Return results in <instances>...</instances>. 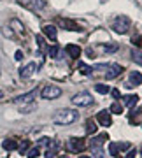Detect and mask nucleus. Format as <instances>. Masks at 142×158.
Here are the masks:
<instances>
[{
    "mask_svg": "<svg viewBox=\"0 0 142 158\" xmlns=\"http://www.w3.org/2000/svg\"><path fill=\"white\" fill-rule=\"evenodd\" d=\"M56 151H58V142L51 141V144H49V148H47V151H46V156L53 158L55 155H56Z\"/></svg>",
    "mask_w": 142,
    "mask_h": 158,
    "instance_id": "obj_14",
    "label": "nucleus"
},
{
    "mask_svg": "<svg viewBox=\"0 0 142 158\" xmlns=\"http://www.w3.org/2000/svg\"><path fill=\"white\" fill-rule=\"evenodd\" d=\"M97 119L100 121V125H102V127H111V125H112V118H111V113H107V111H102V113H98Z\"/></svg>",
    "mask_w": 142,
    "mask_h": 158,
    "instance_id": "obj_8",
    "label": "nucleus"
},
{
    "mask_svg": "<svg viewBox=\"0 0 142 158\" xmlns=\"http://www.w3.org/2000/svg\"><path fill=\"white\" fill-rule=\"evenodd\" d=\"M65 51L68 53V56H72V58H79L81 56V48L75 46V44H68L67 48H65Z\"/></svg>",
    "mask_w": 142,
    "mask_h": 158,
    "instance_id": "obj_11",
    "label": "nucleus"
},
{
    "mask_svg": "<svg viewBox=\"0 0 142 158\" xmlns=\"http://www.w3.org/2000/svg\"><path fill=\"white\" fill-rule=\"evenodd\" d=\"M84 148H86V144L83 139H70L68 141V149L70 151H83Z\"/></svg>",
    "mask_w": 142,
    "mask_h": 158,
    "instance_id": "obj_7",
    "label": "nucleus"
},
{
    "mask_svg": "<svg viewBox=\"0 0 142 158\" xmlns=\"http://www.w3.org/2000/svg\"><path fill=\"white\" fill-rule=\"evenodd\" d=\"M121 72H123L121 65H109V67H107V79L118 77V76H120Z\"/></svg>",
    "mask_w": 142,
    "mask_h": 158,
    "instance_id": "obj_10",
    "label": "nucleus"
},
{
    "mask_svg": "<svg viewBox=\"0 0 142 158\" xmlns=\"http://www.w3.org/2000/svg\"><path fill=\"white\" fill-rule=\"evenodd\" d=\"M37 42H39V48L40 49H44L46 46H44V39H42V35H39V37H37Z\"/></svg>",
    "mask_w": 142,
    "mask_h": 158,
    "instance_id": "obj_29",
    "label": "nucleus"
},
{
    "mask_svg": "<svg viewBox=\"0 0 142 158\" xmlns=\"http://www.w3.org/2000/svg\"><path fill=\"white\" fill-rule=\"evenodd\" d=\"M40 95H42V98H46V100H55V98H58V97L62 95V90L55 85H47V86L42 88Z\"/></svg>",
    "mask_w": 142,
    "mask_h": 158,
    "instance_id": "obj_3",
    "label": "nucleus"
},
{
    "mask_svg": "<svg viewBox=\"0 0 142 158\" xmlns=\"http://www.w3.org/2000/svg\"><path fill=\"white\" fill-rule=\"evenodd\" d=\"M47 53H49V56L51 58H58V48L56 46H51V48L47 49Z\"/></svg>",
    "mask_w": 142,
    "mask_h": 158,
    "instance_id": "obj_28",
    "label": "nucleus"
},
{
    "mask_svg": "<svg viewBox=\"0 0 142 158\" xmlns=\"http://www.w3.org/2000/svg\"><path fill=\"white\" fill-rule=\"evenodd\" d=\"M95 90H97L98 93L105 95V93H109V91H111V88H109L107 85H95Z\"/></svg>",
    "mask_w": 142,
    "mask_h": 158,
    "instance_id": "obj_19",
    "label": "nucleus"
},
{
    "mask_svg": "<svg viewBox=\"0 0 142 158\" xmlns=\"http://www.w3.org/2000/svg\"><path fill=\"white\" fill-rule=\"evenodd\" d=\"M34 109H35V104L32 102V104H26V106H23V107H21V113H23V114H26V113H30V111H34Z\"/></svg>",
    "mask_w": 142,
    "mask_h": 158,
    "instance_id": "obj_26",
    "label": "nucleus"
},
{
    "mask_svg": "<svg viewBox=\"0 0 142 158\" xmlns=\"http://www.w3.org/2000/svg\"><path fill=\"white\" fill-rule=\"evenodd\" d=\"M137 102H139V97L137 95H126L125 97V104L128 106V107H133Z\"/></svg>",
    "mask_w": 142,
    "mask_h": 158,
    "instance_id": "obj_16",
    "label": "nucleus"
},
{
    "mask_svg": "<svg viewBox=\"0 0 142 158\" xmlns=\"http://www.w3.org/2000/svg\"><path fill=\"white\" fill-rule=\"evenodd\" d=\"M118 151H120V146H118L116 142H111V144H109V153H111L112 156H118Z\"/></svg>",
    "mask_w": 142,
    "mask_h": 158,
    "instance_id": "obj_21",
    "label": "nucleus"
},
{
    "mask_svg": "<svg viewBox=\"0 0 142 158\" xmlns=\"http://www.w3.org/2000/svg\"><path fill=\"white\" fill-rule=\"evenodd\" d=\"M28 146H30L28 141H23L21 144H19V148H18V149H19V153H21V155H25V153L28 151Z\"/></svg>",
    "mask_w": 142,
    "mask_h": 158,
    "instance_id": "obj_25",
    "label": "nucleus"
},
{
    "mask_svg": "<svg viewBox=\"0 0 142 158\" xmlns=\"http://www.w3.org/2000/svg\"><path fill=\"white\" fill-rule=\"evenodd\" d=\"M132 86H137V85H140L142 83V74L140 72H132L130 74V81H128Z\"/></svg>",
    "mask_w": 142,
    "mask_h": 158,
    "instance_id": "obj_13",
    "label": "nucleus"
},
{
    "mask_svg": "<svg viewBox=\"0 0 142 158\" xmlns=\"http://www.w3.org/2000/svg\"><path fill=\"white\" fill-rule=\"evenodd\" d=\"M39 155H40L39 148H32V149H28V151H26V156H28V158H37Z\"/></svg>",
    "mask_w": 142,
    "mask_h": 158,
    "instance_id": "obj_22",
    "label": "nucleus"
},
{
    "mask_svg": "<svg viewBox=\"0 0 142 158\" xmlns=\"http://www.w3.org/2000/svg\"><path fill=\"white\" fill-rule=\"evenodd\" d=\"M135 155H137V153H135V149H132V151L128 153V155H126V158H135Z\"/></svg>",
    "mask_w": 142,
    "mask_h": 158,
    "instance_id": "obj_31",
    "label": "nucleus"
},
{
    "mask_svg": "<svg viewBox=\"0 0 142 158\" xmlns=\"http://www.w3.org/2000/svg\"><path fill=\"white\" fill-rule=\"evenodd\" d=\"M105 139H107V141H109L107 134H102V135L95 137V139L91 141V148H102V144H103V142H105Z\"/></svg>",
    "mask_w": 142,
    "mask_h": 158,
    "instance_id": "obj_12",
    "label": "nucleus"
},
{
    "mask_svg": "<svg viewBox=\"0 0 142 158\" xmlns=\"http://www.w3.org/2000/svg\"><path fill=\"white\" fill-rule=\"evenodd\" d=\"M42 32H44L46 37H49L51 40L56 39L58 32H56V27H55V25H44V27H42Z\"/></svg>",
    "mask_w": 142,
    "mask_h": 158,
    "instance_id": "obj_9",
    "label": "nucleus"
},
{
    "mask_svg": "<svg viewBox=\"0 0 142 158\" xmlns=\"http://www.w3.org/2000/svg\"><path fill=\"white\" fill-rule=\"evenodd\" d=\"M91 151H93V155H95V158H105V156H103V151H102V148H91Z\"/></svg>",
    "mask_w": 142,
    "mask_h": 158,
    "instance_id": "obj_27",
    "label": "nucleus"
},
{
    "mask_svg": "<svg viewBox=\"0 0 142 158\" xmlns=\"http://www.w3.org/2000/svg\"><path fill=\"white\" fill-rule=\"evenodd\" d=\"M4 149H7V151H12V149H16L18 148V142L14 141V139H7V141H4Z\"/></svg>",
    "mask_w": 142,
    "mask_h": 158,
    "instance_id": "obj_15",
    "label": "nucleus"
},
{
    "mask_svg": "<svg viewBox=\"0 0 142 158\" xmlns=\"http://www.w3.org/2000/svg\"><path fill=\"white\" fill-rule=\"evenodd\" d=\"M102 49L105 51V53H114V51L118 49V46H116V44H103Z\"/></svg>",
    "mask_w": 142,
    "mask_h": 158,
    "instance_id": "obj_24",
    "label": "nucleus"
},
{
    "mask_svg": "<svg viewBox=\"0 0 142 158\" xmlns=\"http://www.w3.org/2000/svg\"><path fill=\"white\" fill-rule=\"evenodd\" d=\"M139 2H140V4H142V0H139Z\"/></svg>",
    "mask_w": 142,
    "mask_h": 158,
    "instance_id": "obj_35",
    "label": "nucleus"
},
{
    "mask_svg": "<svg viewBox=\"0 0 142 158\" xmlns=\"http://www.w3.org/2000/svg\"><path fill=\"white\" fill-rule=\"evenodd\" d=\"M109 111H111L112 114H121V113H123V107H121L118 102H114L112 106H111V109H109Z\"/></svg>",
    "mask_w": 142,
    "mask_h": 158,
    "instance_id": "obj_20",
    "label": "nucleus"
},
{
    "mask_svg": "<svg viewBox=\"0 0 142 158\" xmlns=\"http://www.w3.org/2000/svg\"><path fill=\"white\" fill-rule=\"evenodd\" d=\"M79 72L81 74H84V76H90L91 70H93V67H90V65H86V63H79Z\"/></svg>",
    "mask_w": 142,
    "mask_h": 158,
    "instance_id": "obj_17",
    "label": "nucleus"
},
{
    "mask_svg": "<svg viewBox=\"0 0 142 158\" xmlns=\"http://www.w3.org/2000/svg\"><path fill=\"white\" fill-rule=\"evenodd\" d=\"M77 118H79V113H75L72 109H62L53 116V121L56 125H70L77 121Z\"/></svg>",
    "mask_w": 142,
    "mask_h": 158,
    "instance_id": "obj_1",
    "label": "nucleus"
},
{
    "mask_svg": "<svg viewBox=\"0 0 142 158\" xmlns=\"http://www.w3.org/2000/svg\"><path fill=\"white\" fill-rule=\"evenodd\" d=\"M79 158H91V156H86V155H83V156H79Z\"/></svg>",
    "mask_w": 142,
    "mask_h": 158,
    "instance_id": "obj_33",
    "label": "nucleus"
},
{
    "mask_svg": "<svg viewBox=\"0 0 142 158\" xmlns=\"http://www.w3.org/2000/svg\"><path fill=\"white\" fill-rule=\"evenodd\" d=\"M35 70H37V65H35L34 62H30V63H26L25 67L19 69V76H21L23 79H28L30 76H34Z\"/></svg>",
    "mask_w": 142,
    "mask_h": 158,
    "instance_id": "obj_6",
    "label": "nucleus"
},
{
    "mask_svg": "<svg viewBox=\"0 0 142 158\" xmlns=\"http://www.w3.org/2000/svg\"><path fill=\"white\" fill-rule=\"evenodd\" d=\"M35 95H37V91L32 90V91H28V93H25V95H21V97H16V98H14V104H18V106H26V104H32Z\"/></svg>",
    "mask_w": 142,
    "mask_h": 158,
    "instance_id": "obj_5",
    "label": "nucleus"
},
{
    "mask_svg": "<svg viewBox=\"0 0 142 158\" xmlns=\"http://www.w3.org/2000/svg\"><path fill=\"white\" fill-rule=\"evenodd\" d=\"M132 58H133V62H135V63L142 65V53H140V51H133V55H132Z\"/></svg>",
    "mask_w": 142,
    "mask_h": 158,
    "instance_id": "obj_23",
    "label": "nucleus"
},
{
    "mask_svg": "<svg viewBox=\"0 0 142 158\" xmlns=\"http://www.w3.org/2000/svg\"><path fill=\"white\" fill-rule=\"evenodd\" d=\"M111 93H112V97H114V98H120V91H118V90H112Z\"/></svg>",
    "mask_w": 142,
    "mask_h": 158,
    "instance_id": "obj_32",
    "label": "nucleus"
},
{
    "mask_svg": "<svg viewBox=\"0 0 142 158\" xmlns=\"http://www.w3.org/2000/svg\"><path fill=\"white\" fill-rule=\"evenodd\" d=\"M130 27H132V23L126 16H118L112 21V28H114V32H118V34H128Z\"/></svg>",
    "mask_w": 142,
    "mask_h": 158,
    "instance_id": "obj_2",
    "label": "nucleus"
},
{
    "mask_svg": "<svg viewBox=\"0 0 142 158\" xmlns=\"http://www.w3.org/2000/svg\"><path fill=\"white\" fill-rule=\"evenodd\" d=\"M72 102H74L75 106H79V107H86V106H91L93 104V97L88 91H79L77 95H74Z\"/></svg>",
    "mask_w": 142,
    "mask_h": 158,
    "instance_id": "obj_4",
    "label": "nucleus"
},
{
    "mask_svg": "<svg viewBox=\"0 0 142 158\" xmlns=\"http://www.w3.org/2000/svg\"><path fill=\"white\" fill-rule=\"evenodd\" d=\"M60 158H68V156H60Z\"/></svg>",
    "mask_w": 142,
    "mask_h": 158,
    "instance_id": "obj_34",
    "label": "nucleus"
},
{
    "mask_svg": "<svg viewBox=\"0 0 142 158\" xmlns=\"http://www.w3.org/2000/svg\"><path fill=\"white\" fill-rule=\"evenodd\" d=\"M14 58H16L18 62H19V60L23 58V53H21V51H16V55H14Z\"/></svg>",
    "mask_w": 142,
    "mask_h": 158,
    "instance_id": "obj_30",
    "label": "nucleus"
},
{
    "mask_svg": "<svg viewBox=\"0 0 142 158\" xmlns=\"http://www.w3.org/2000/svg\"><path fill=\"white\" fill-rule=\"evenodd\" d=\"M86 132H88V134H95V132H97V125H95L93 119H88V123H86Z\"/></svg>",
    "mask_w": 142,
    "mask_h": 158,
    "instance_id": "obj_18",
    "label": "nucleus"
}]
</instances>
